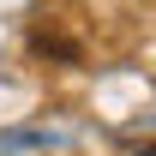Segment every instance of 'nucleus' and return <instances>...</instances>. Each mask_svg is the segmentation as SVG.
Returning <instances> with one entry per match:
<instances>
[{"label": "nucleus", "mask_w": 156, "mask_h": 156, "mask_svg": "<svg viewBox=\"0 0 156 156\" xmlns=\"http://www.w3.org/2000/svg\"><path fill=\"white\" fill-rule=\"evenodd\" d=\"M30 48H36V54H54V60H78V42L48 36V30H36V36H30Z\"/></svg>", "instance_id": "f257e3e1"}]
</instances>
